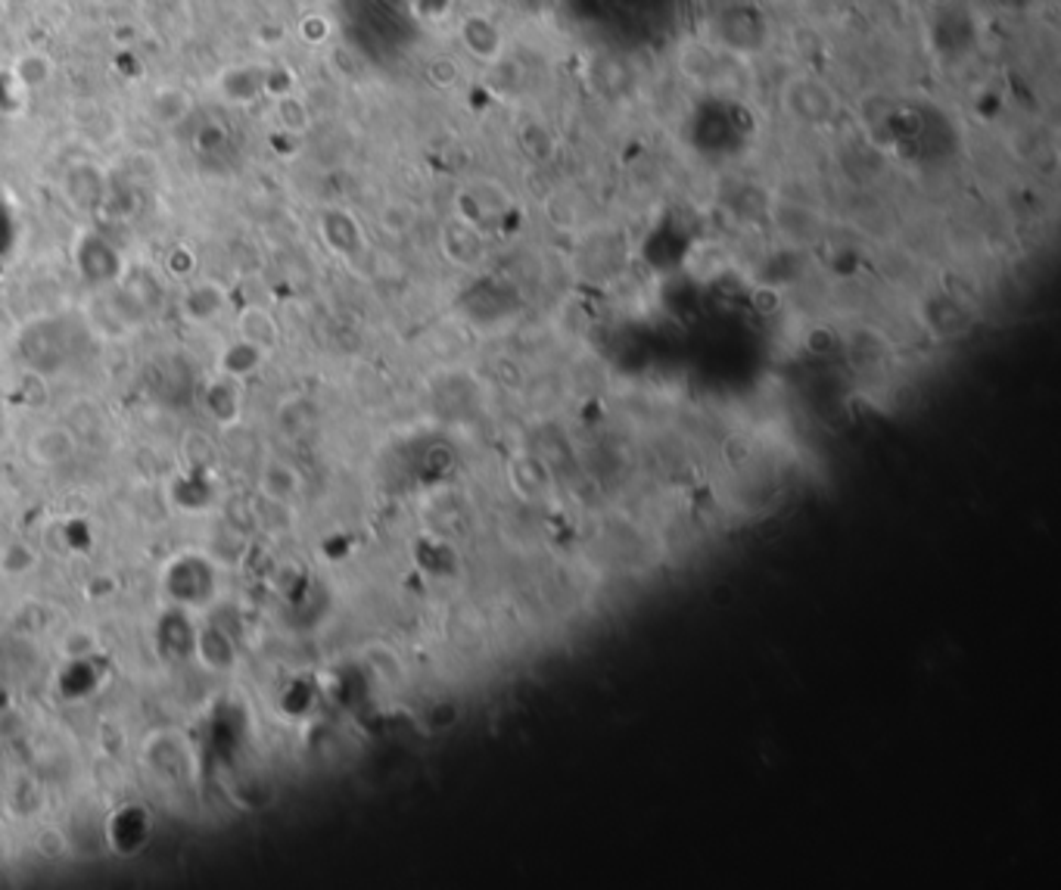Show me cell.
Instances as JSON below:
<instances>
[{
    "instance_id": "cell-1",
    "label": "cell",
    "mask_w": 1061,
    "mask_h": 890,
    "mask_svg": "<svg viewBox=\"0 0 1061 890\" xmlns=\"http://www.w3.org/2000/svg\"><path fill=\"white\" fill-rule=\"evenodd\" d=\"M778 100H782L787 119L806 128H828L841 116L838 91L813 73H797L785 78Z\"/></svg>"
},
{
    "instance_id": "cell-2",
    "label": "cell",
    "mask_w": 1061,
    "mask_h": 890,
    "mask_svg": "<svg viewBox=\"0 0 1061 890\" xmlns=\"http://www.w3.org/2000/svg\"><path fill=\"white\" fill-rule=\"evenodd\" d=\"M457 37H461L464 51L474 56L476 63H483L486 69H495V66L505 63V54H508L505 32L486 13H467L461 19L457 22Z\"/></svg>"
},
{
    "instance_id": "cell-3",
    "label": "cell",
    "mask_w": 1061,
    "mask_h": 890,
    "mask_svg": "<svg viewBox=\"0 0 1061 890\" xmlns=\"http://www.w3.org/2000/svg\"><path fill=\"white\" fill-rule=\"evenodd\" d=\"M29 454H32L35 464H44V468L63 464L75 454V437L63 427H44L29 442Z\"/></svg>"
},
{
    "instance_id": "cell-4",
    "label": "cell",
    "mask_w": 1061,
    "mask_h": 890,
    "mask_svg": "<svg viewBox=\"0 0 1061 890\" xmlns=\"http://www.w3.org/2000/svg\"><path fill=\"white\" fill-rule=\"evenodd\" d=\"M240 337L243 343L256 345L258 352H272L277 343V325L272 321V315L262 309H250L243 318H240Z\"/></svg>"
},
{
    "instance_id": "cell-5",
    "label": "cell",
    "mask_w": 1061,
    "mask_h": 890,
    "mask_svg": "<svg viewBox=\"0 0 1061 890\" xmlns=\"http://www.w3.org/2000/svg\"><path fill=\"white\" fill-rule=\"evenodd\" d=\"M517 131H520V144H523V150L530 153L532 160H545L551 150H554V141H551L549 128L542 125V122L530 119V122H523Z\"/></svg>"
},
{
    "instance_id": "cell-6",
    "label": "cell",
    "mask_w": 1061,
    "mask_h": 890,
    "mask_svg": "<svg viewBox=\"0 0 1061 890\" xmlns=\"http://www.w3.org/2000/svg\"><path fill=\"white\" fill-rule=\"evenodd\" d=\"M221 306H224V296H221L219 287H212V284L197 287V290L187 296V311H190L197 321H209L212 315H219Z\"/></svg>"
},
{
    "instance_id": "cell-7",
    "label": "cell",
    "mask_w": 1061,
    "mask_h": 890,
    "mask_svg": "<svg viewBox=\"0 0 1061 890\" xmlns=\"http://www.w3.org/2000/svg\"><path fill=\"white\" fill-rule=\"evenodd\" d=\"M427 75H430V81H433L436 88H442V91L455 88L457 81H461V69H457V63L452 56H436V59L430 63Z\"/></svg>"
},
{
    "instance_id": "cell-8",
    "label": "cell",
    "mask_w": 1061,
    "mask_h": 890,
    "mask_svg": "<svg viewBox=\"0 0 1061 890\" xmlns=\"http://www.w3.org/2000/svg\"><path fill=\"white\" fill-rule=\"evenodd\" d=\"M517 10L530 13V17H542V13H551L557 7V0H511Z\"/></svg>"
}]
</instances>
